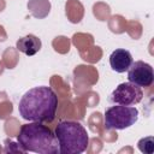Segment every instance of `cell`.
Segmentation results:
<instances>
[{"mask_svg": "<svg viewBox=\"0 0 154 154\" xmlns=\"http://www.w3.org/2000/svg\"><path fill=\"white\" fill-rule=\"evenodd\" d=\"M58 108V96L55 91L47 85L34 87L29 89L19 100V116L29 122H53Z\"/></svg>", "mask_w": 154, "mask_h": 154, "instance_id": "cell-1", "label": "cell"}, {"mask_svg": "<svg viewBox=\"0 0 154 154\" xmlns=\"http://www.w3.org/2000/svg\"><path fill=\"white\" fill-rule=\"evenodd\" d=\"M17 141L23 152H32L38 154L59 153L55 134L47 125L38 122L23 124L17 135Z\"/></svg>", "mask_w": 154, "mask_h": 154, "instance_id": "cell-2", "label": "cell"}, {"mask_svg": "<svg viewBox=\"0 0 154 154\" xmlns=\"http://www.w3.org/2000/svg\"><path fill=\"white\" fill-rule=\"evenodd\" d=\"M59 153L61 154H81L87 150L89 136L85 128L73 120H61L54 130Z\"/></svg>", "mask_w": 154, "mask_h": 154, "instance_id": "cell-3", "label": "cell"}, {"mask_svg": "<svg viewBox=\"0 0 154 154\" xmlns=\"http://www.w3.org/2000/svg\"><path fill=\"white\" fill-rule=\"evenodd\" d=\"M138 120V109L132 106L117 105L105 111L103 125L107 130H124Z\"/></svg>", "mask_w": 154, "mask_h": 154, "instance_id": "cell-4", "label": "cell"}, {"mask_svg": "<svg viewBox=\"0 0 154 154\" xmlns=\"http://www.w3.org/2000/svg\"><path fill=\"white\" fill-rule=\"evenodd\" d=\"M143 97V91L141 87L131 83V82H124L120 83L111 94L112 102L117 105H124V106H131L138 103Z\"/></svg>", "mask_w": 154, "mask_h": 154, "instance_id": "cell-5", "label": "cell"}, {"mask_svg": "<svg viewBox=\"0 0 154 154\" xmlns=\"http://www.w3.org/2000/svg\"><path fill=\"white\" fill-rule=\"evenodd\" d=\"M128 79L129 82L138 85V87H149L152 85L154 81V73H153V67L150 64L137 60L132 61L128 70Z\"/></svg>", "mask_w": 154, "mask_h": 154, "instance_id": "cell-6", "label": "cell"}, {"mask_svg": "<svg viewBox=\"0 0 154 154\" xmlns=\"http://www.w3.org/2000/svg\"><path fill=\"white\" fill-rule=\"evenodd\" d=\"M132 55L128 49L118 48L114 49L109 55V65L111 69L118 73H123L129 70L132 64Z\"/></svg>", "mask_w": 154, "mask_h": 154, "instance_id": "cell-7", "label": "cell"}, {"mask_svg": "<svg viewBox=\"0 0 154 154\" xmlns=\"http://www.w3.org/2000/svg\"><path fill=\"white\" fill-rule=\"evenodd\" d=\"M41 46H42L41 40L32 34H29L26 36L20 37L16 43L17 49L19 52L24 53L25 55H29V57L36 54L41 49Z\"/></svg>", "mask_w": 154, "mask_h": 154, "instance_id": "cell-8", "label": "cell"}, {"mask_svg": "<svg viewBox=\"0 0 154 154\" xmlns=\"http://www.w3.org/2000/svg\"><path fill=\"white\" fill-rule=\"evenodd\" d=\"M138 148L141 152L143 153H153L154 150V138L153 136H148V137H144L142 140L138 141Z\"/></svg>", "mask_w": 154, "mask_h": 154, "instance_id": "cell-9", "label": "cell"}]
</instances>
